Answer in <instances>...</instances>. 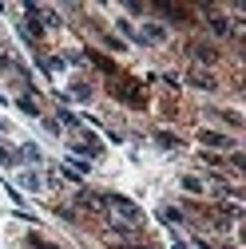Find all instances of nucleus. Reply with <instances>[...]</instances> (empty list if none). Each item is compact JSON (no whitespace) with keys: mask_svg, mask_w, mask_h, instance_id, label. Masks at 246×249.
Returning a JSON list of instances; mask_svg holds the SVG:
<instances>
[{"mask_svg":"<svg viewBox=\"0 0 246 249\" xmlns=\"http://www.w3.org/2000/svg\"><path fill=\"white\" fill-rule=\"evenodd\" d=\"M103 206H107V210H115V213H119V217H123V222H127V226H135L139 217H143L135 202H127V198H119V194H103Z\"/></svg>","mask_w":246,"mask_h":249,"instance_id":"obj_1","label":"nucleus"},{"mask_svg":"<svg viewBox=\"0 0 246 249\" xmlns=\"http://www.w3.org/2000/svg\"><path fill=\"white\" fill-rule=\"evenodd\" d=\"M115 99H123L127 107H143V91H139L135 79H119L115 83Z\"/></svg>","mask_w":246,"mask_h":249,"instance_id":"obj_2","label":"nucleus"},{"mask_svg":"<svg viewBox=\"0 0 246 249\" xmlns=\"http://www.w3.org/2000/svg\"><path fill=\"white\" fill-rule=\"evenodd\" d=\"M206 28H210L214 36H230V32H234V28H230V20H226L223 12H214V8H206Z\"/></svg>","mask_w":246,"mask_h":249,"instance_id":"obj_3","label":"nucleus"},{"mask_svg":"<svg viewBox=\"0 0 246 249\" xmlns=\"http://www.w3.org/2000/svg\"><path fill=\"white\" fill-rule=\"evenodd\" d=\"M135 40H139V44H163V40H167V28H159V24H147L143 32H135Z\"/></svg>","mask_w":246,"mask_h":249,"instance_id":"obj_4","label":"nucleus"},{"mask_svg":"<svg viewBox=\"0 0 246 249\" xmlns=\"http://www.w3.org/2000/svg\"><path fill=\"white\" fill-rule=\"evenodd\" d=\"M199 139H203L206 146H219V150H230V146H234V139H230V135H219V131H203Z\"/></svg>","mask_w":246,"mask_h":249,"instance_id":"obj_5","label":"nucleus"},{"mask_svg":"<svg viewBox=\"0 0 246 249\" xmlns=\"http://www.w3.org/2000/svg\"><path fill=\"white\" fill-rule=\"evenodd\" d=\"M191 55L199 59V64H214V59H219V52H214L210 44H191Z\"/></svg>","mask_w":246,"mask_h":249,"instance_id":"obj_6","label":"nucleus"},{"mask_svg":"<svg viewBox=\"0 0 246 249\" xmlns=\"http://www.w3.org/2000/svg\"><path fill=\"white\" fill-rule=\"evenodd\" d=\"M80 206L83 210H107L103 206V194H91V190H80Z\"/></svg>","mask_w":246,"mask_h":249,"instance_id":"obj_7","label":"nucleus"},{"mask_svg":"<svg viewBox=\"0 0 246 249\" xmlns=\"http://www.w3.org/2000/svg\"><path fill=\"white\" fill-rule=\"evenodd\" d=\"M16 182H24V190H44V178H40L36 170H20Z\"/></svg>","mask_w":246,"mask_h":249,"instance_id":"obj_8","label":"nucleus"},{"mask_svg":"<svg viewBox=\"0 0 246 249\" xmlns=\"http://www.w3.org/2000/svg\"><path fill=\"white\" fill-rule=\"evenodd\" d=\"M187 79H191L195 87H203V91H214V87H219V83H214V75H206V71H199V68H195Z\"/></svg>","mask_w":246,"mask_h":249,"instance_id":"obj_9","label":"nucleus"},{"mask_svg":"<svg viewBox=\"0 0 246 249\" xmlns=\"http://www.w3.org/2000/svg\"><path fill=\"white\" fill-rule=\"evenodd\" d=\"M16 162H40V146L36 142H24L20 154H16Z\"/></svg>","mask_w":246,"mask_h":249,"instance_id":"obj_10","label":"nucleus"},{"mask_svg":"<svg viewBox=\"0 0 246 249\" xmlns=\"http://www.w3.org/2000/svg\"><path fill=\"white\" fill-rule=\"evenodd\" d=\"M155 142H159V146H167V150H179V146H183V142H179L175 135H167V131H159V135H155Z\"/></svg>","mask_w":246,"mask_h":249,"instance_id":"obj_11","label":"nucleus"},{"mask_svg":"<svg viewBox=\"0 0 246 249\" xmlns=\"http://www.w3.org/2000/svg\"><path fill=\"white\" fill-rule=\"evenodd\" d=\"M159 12H163L167 20H187V12H183V8H175V4H159Z\"/></svg>","mask_w":246,"mask_h":249,"instance_id":"obj_12","label":"nucleus"},{"mask_svg":"<svg viewBox=\"0 0 246 249\" xmlns=\"http://www.w3.org/2000/svg\"><path fill=\"white\" fill-rule=\"evenodd\" d=\"M159 217H163V222H171V226H175V222H183V213H179L175 206H167V210H159Z\"/></svg>","mask_w":246,"mask_h":249,"instance_id":"obj_13","label":"nucleus"},{"mask_svg":"<svg viewBox=\"0 0 246 249\" xmlns=\"http://www.w3.org/2000/svg\"><path fill=\"white\" fill-rule=\"evenodd\" d=\"M183 190L187 194H203V182L199 178H183Z\"/></svg>","mask_w":246,"mask_h":249,"instance_id":"obj_14","label":"nucleus"},{"mask_svg":"<svg viewBox=\"0 0 246 249\" xmlns=\"http://www.w3.org/2000/svg\"><path fill=\"white\" fill-rule=\"evenodd\" d=\"M72 99H91V87H87V83H76V87H72Z\"/></svg>","mask_w":246,"mask_h":249,"instance_id":"obj_15","label":"nucleus"},{"mask_svg":"<svg viewBox=\"0 0 246 249\" xmlns=\"http://www.w3.org/2000/svg\"><path fill=\"white\" fill-rule=\"evenodd\" d=\"M16 107H20V111H28V115H36V103L28 99V95H20V99H16Z\"/></svg>","mask_w":246,"mask_h":249,"instance_id":"obj_16","label":"nucleus"},{"mask_svg":"<svg viewBox=\"0 0 246 249\" xmlns=\"http://www.w3.org/2000/svg\"><path fill=\"white\" fill-rule=\"evenodd\" d=\"M44 131H48V135H60V131H64V127H60L56 119H44Z\"/></svg>","mask_w":246,"mask_h":249,"instance_id":"obj_17","label":"nucleus"},{"mask_svg":"<svg viewBox=\"0 0 246 249\" xmlns=\"http://www.w3.org/2000/svg\"><path fill=\"white\" fill-rule=\"evenodd\" d=\"M223 119H226V123H230V127H242V115H238V111H226V115H223Z\"/></svg>","mask_w":246,"mask_h":249,"instance_id":"obj_18","label":"nucleus"},{"mask_svg":"<svg viewBox=\"0 0 246 249\" xmlns=\"http://www.w3.org/2000/svg\"><path fill=\"white\" fill-rule=\"evenodd\" d=\"M32 245H36V249H56V245H48V241H40V237H32Z\"/></svg>","mask_w":246,"mask_h":249,"instance_id":"obj_19","label":"nucleus"}]
</instances>
